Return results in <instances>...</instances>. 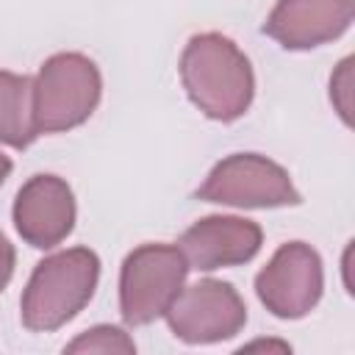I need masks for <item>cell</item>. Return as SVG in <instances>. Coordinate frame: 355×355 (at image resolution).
Returning a JSON list of instances; mask_svg holds the SVG:
<instances>
[{"label": "cell", "instance_id": "cell-2", "mask_svg": "<svg viewBox=\"0 0 355 355\" xmlns=\"http://www.w3.org/2000/svg\"><path fill=\"white\" fill-rule=\"evenodd\" d=\"M100 258L89 247H69L36 263L19 300L22 324L33 333H50L72 322L94 297Z\"/></svg>", "mask_w": 355, "mask_h": 355}, {"label": "cell", "instance_id": "cell-8", "mask_svg": "<svg viewBox=\"0 0 355 355\" xmlns=\"http://www.w3.org/2000/svg\"><path fill=\"white\" fill-rule=\"evenodd\" d=\"M11 216L25 244L53 250L75 227V194L58 175H33L19 186Z\"/></svg>", "mask_w": 355, "mask_h": 355}, {"label": "cell", "instance_id": "cell-10", "mask_svg": "<svg viewBox=\"0 0 355 355\" xmlns=\"http://www.w3.org/2000/svg\"><path fill=\"white\" fill-rule=\"evenodd\" d=\"M355 14V0H277L263 33L286 50H311L338 39Z\"/></svg>", "mask_w": 355, "mask_h": 355}, {"label": "cell", "instance_id": "cell-11", "mask_svg": "<svg viewBox=\"0 0 355 355\" xmlns=\"http://www.w3.org/2000/svg\"><path fill=\"white\" fill-rule=\"evenodd\" d=\"M33 125V80L0 69V144L25 150L36 139Z\"/></svg>", "mask_w": 355, "mask_h": 355}, {"label": "cell", "instance_id": "cell-9", "mask_svg": "<svg viewBox=\"0 0 355 355\" xmlns=\"http://www.w3.org/2000/svg\"><path fill=\"white\" fill-rule=\"evenodd\" d=\"M263 230L252 219L241 216H202L178 241L189 269L214 272L225 266L247 263L258 255Z\"/></svg>", "mask_w": 355, "mask_h": 355}, {"label": "cell", "instance_id": "cell-5", "mask_svg": "<svg viewBox=\"0 0 355 355\" xmlns=\"http://www.w3.org/2000/svg\"><path fill=\"white\" fill-rule=\"evenodd\" d=\"M194 194L202 202L236 208H283L302 202L291 175L277 161L258 153H233L222 158Z\"/></svg>", "mask_w": 355, "mask_h": 355}, {"label": "cell", "instance_id": "cell-1", "mask_svg": "<svg viewBox=\"0 0 355 355\" xmlns=\"http://www.w3.org/2000/svg\"><path fill=\"white\" fill-rule=\"evenodd\" d=\"M180 83L189 100L216 122H236L252 105L255 75L239 44L222 33H197L180 53Z\"/></svg>", "mask_w": 355, "mask_h": 355}, {"label": "cell", "instance_id": "cell-3", "mask_svg": "<svg viewBox=\"0 0 355 355\" xmlns=\"http://www.w3.org/2000/svg\"><path fill=\"white\" fill-rule=\"evenodd\" d=\"M103 94L97 64L83 53L50 55L33 78L36 133H64L83 125Z\"/></svg>", "mask_w": 355, "mask_h": 355}, {"label": "cell", "instance_id": "cell-12", "mask_svg": "<svg viewBox=\"0 0 355 355\" xmlns=\"http://www.w3.org/2000/svg\"><path fill=\"white\" fill-rule=\"evenodd\" d=\"M64 352H103V355L122 352V355H133L136 352V344L116 324H94L86 333H80L75 341H69L64 347Z\"/></svg>", "mask_w": 355, "mask_h": 355}, {"label": "cell", "instance_id": "cell-6", "mask_svg": "<svg viewBox=\"0 0 355 355\" xmlns=\"http://www.w3.org/2000/svg\"><path fill=\"white\" fill-rule=\"evenodd\" d=\"M324 291V269L319 252L305 241H286L255 275L261 305L277 319L308 316Z\"/></svg>", "mask_w": 355, "mask_h": 355}, {"label": "cell", "instance_id": "cell-15", "mask_svg": "<svg viewBox=\"0 0 355 355\" xmlns=\"http://www.w3.org/2000/svg\"><path fill=\"white\" fill-rule=\"evenodd\" d=\"M11 166H14V164H11V158L0 150V186H3V183H6V178L11 175Z\"/></svg>", "mask_w": 355, "mask_h": 355}, {"label": "cell", "instance_id": "cell-13", "mask_svg": "<svg viewBox=\"0 0 355 355\" xmlns=\"http://www.w3.org/2000/svg\"><path fill=\"white\" fill-rule=\"evenodd\" d=\"M330 100L341 114V119L352 125V58H344L336 75L330 78Z\"/></svg>", "mask_w": 355, "mask_h": 355}, {"label": "cell", "instance_id": "cell-4", "mask_svg": "<svg viewBox=\"0 0 355 355\" xmlns=\"http://www.w3.org/2000/svg\"><path fill=\"white\" fill-rule=\"evenodd\" d=\"M189 263L178 244H139L119 269V313L125 324L141 327L166 313L183 288Z\"/></svg>", "mask_w": 355, "mask_h": 355}, {"label": "cell", "instance_id": "cell-7", "mask_svg": "<svg viewBox=\"0 0 355 355\" xmlns=\"http://www.w3.org/2000/svg\"><path fill=\"white\" fill-rule=\"evenodd\" d=\"M164 316L175 338L186 344H216L241 333L247 305L230 283L205 277L180 288Z\"/></svg>", "mask_w": 355, "mask_h": 355}, {"label": "cell", "instance_id": "cell-14", "mask_svg": "<svg viewBox=\"0 0 355 355\" xmlns=\"http://www.w3.org/2000/svg\"><path fill=\"white\" fill-rule=\"evenodd\" d=\"M14 263H17V252L14 244L6 239V233L0 230V291L8 286L11 275H14Z\"/></svg>", "mask_w": 355, "mask_h": 355}]
</instances>
